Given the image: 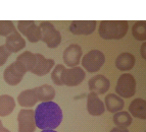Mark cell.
<instances>
[{
  "label": "cell",
  "instance_id": "6da1fadb",
  "mask_svg": "<svg viewBox=\"0 0 146 132\" xmlns=\"http://www.w3.org/2000/svg\"><path fill=\"white\" fill-rule=\"evenodd\" d=\"M34 114L36 127L41 130H54L62 121V111L60 107L52 101L43 102L38 105Z\"/></svg>",
  "mask_w": 146,
  "mask_h": 132
},
{
  "label": "cell",
  "instance_id": "7a4b0ae2",
  "mask_svg": "<svg viewBox=\"0 0 146 132\" xmlns=\"http://www.w3.org/2000/svg\"><path fill=\"white\" fill-rule=\"evenodd\" d=\"M129 24L126 20H102L98 34L104 40H119L127 35Z\"/></svg>",
  "mask_w": 146,
  "mask_h": 132
},
{
  "label": "cell",
  "instance_id": "3957f363",
  "mask_svg": "<svg viewBox=\"0 0 146 132\" xmlns=\"http://www.w3.org/2000/svg\"><path fill=\"white\" fill-rule=\"evenodd\" d=\"M136 93V80L130 73H124L119 77L115 85V95L121 98H132Z\"/></svg>",
  "mask_w": 146,
  "mask_h": 132
},
{
  "label": "cell",
  "instance_id": "277c9868",
  "mask_svg": "<svg viewBox=\"0 0 146 132\" xmlns=\"http://www.w3.org/2000/svg\"><path fill=\"white\" fill-rule=\"evenodd\" d=\"M81 62L88 72H97L105 63V55L99 50H91L83 56Z\"/></svg>",
  "mask_w": 146,
  "mask_h": 132
},
{
  "label": "cell",
  "instance_id": "5b68a950",
  "mask_svg": "<svg viewBox=\"0 0 146 132\" xmlns=\"http://www.w3.org/2000/svg\"><path fill=\"white\" fill-rule=\"evenodd\" d=\"M40 29H41L42 41L46 44L49 48H56L58 47L61 43V35L53 24L50 22H42L40 24Z\"/></svg>",
  "mask_w": 146,
  "mask_h": 132
},
{
  "label": "cell",
  "instance_id": "8992f818",
  "mask_svg": "<svg viewBox=\"0 0 146 132\" xmlns=\"http://www.w3.org/2000/svg\"><path fill=\"white\" fill-rule=\"evenodd\" d=\"M17 29L24 36L27 37L28 41L31 43H37L41 41V29L36 22L32 20H21L17 24Z\"/></svg>",
  "mask_w": 146,
  "mask_h": 132
},
{
  "label": "cell",
  "instance_id": "52a82bcc",
  "mask_svg": "<svg viewBox=\"0 0 146 132\" xmlns=\"http://www.w3.org/2000/svg\"><path fill=\"white\" fill-rule=\"evenodd\" d=\"M86 73L82 67H71L63 70L61 80L63 85L66 87H77L85 79Z\"/></svg>",
  "mask_w": 146,
  "mask_h": 132
},
{
  "label": "cell",
  "instance_id": "ba28073f",
  "mask_svg": "<svg viewBox=\"0 0 146 132\" xmlns=\"http://www.w3.org/2000/svg\"><path fill=\"white\" fill-rule=\"evenodd\" d=\"M25 74H26V70L15 61V62L11 63L8 67L5 68L4 72H3V77H4L6 83L11 87H15L22 81Z\"/></svg>",
  "mask_w": 146,
  "mask_h": 132
},
{
  "label": "cell",
  "instance_id": "9c48e42d",
  "mask_svg": "<svg viewBox=\"0 0 146 132\" xmlns=\"http://www.w3.org/2000/svg\"><path fill=\"white\" fill-rule=\"evenodd\" d=\"M17 124L19 132H35L36 123H35L34 111L31 109H23L17 115Z\"/></svg>",
  "mask_w": 146,
  "mask_h": 132
},
{
  "label": "cell",
  "instance_id": "30bf717a",
  "mask_svg": "<svg viewBox=\"0 0 146 132\" xmlns=\"http://www.w3.org/2000/svg\"><path fill=\"white\" fill-rule=\"evenodd\" d=\"M83 55V51L81 46L77 44H72L68 47H66V50L63 51V61L68 67H76L81 62Z\"/></svg>",
  "mask_w": 146,
  "mask_h": 132
},
{
  "label": "cell",
  "instance_id": "8fae6325",
  "mask_svg": "<svg viewBox=\"0 0 146 132\" xmlns=\"http://www.w3.org/2000/svg\"><path fill=\"white\" fill-rule=\"evenodd\" d=\"M97 22L95 20H75L70 26L72 34L77 36H89L95 31Z\"/></svg>",
  "mask_w": 146,
  "mask_h": 132
},
{
  "label": "cell",
  "instance_id": "7c38bea8",
  "mask_svg": "<svg viewBox=\"0 0 146 132\" xmlns=\"http://www.w3.org/2000/svg\"><path fill=\"white\" fill-rule=\"evenodd\" d=\"M88 87L90 91L97 95H104L110 87V81L106 76L102 74L94 75L88 81Z\"/></svg>",
  "mask_w": 146,
  "mask_h": 132
},
{
  "label": "cell",
  "instance_id": "4fadbf2b",
  "mask_svg": "<svg viewBox=\"0 0 146 132\" xmlns=\"http://www.w3.org/2000/svg\"><path fill=\"white\" fill-rule=\"evenodd\" d=\"M35 55H36V65L31 72L37 76H44L48 74L50 70L54 67V64H55L54 60L45 58L41 54H35Z\"/></svg>",
  "mask_w": 146,
  "mask_h": 132
},
{
  "label": "cell",
  "instance_id": "5bb4252c",
  "mask_svg": "<svg viewBox=\"0 0 146 132\" xmlns=\"http://www.w3.org/2000/svg\"><path fill=\"white\" fill-rule=\"evenodd\" d=\"M87 110L91 116H100L105 111L104 103L93 91H90L87 96Z\"/></svg>",
  "mask_w": 146,
  "mask_h": 132
},
{
  "label": "cell",
  "instance_id": "9a60e30c",
  "mask_svg": "<svg viewBox=\"0 0 146 132\" xmlns=\"http://www.w3.org/2000/svg\"><path fill=\"white\" fill-rule=\"evenodd\" d=\"M5 47L9 51V53H17L19 51H22L26 47V41L22 37V35L15 30L12 34L6 37L5 41Z\"/></svg>",
  "mask_w": 146,
  "mask_h": 132
},
{
  "label": "cell",
  "instance_id": "2e32d148",
  "mask_svg": "<svg viewBox=\"0 0 146 132\" xmlns=\"http://www.w3.org/2000/svg\"><path fill=\"white\" fill-rule=\"evenodd\" d=\"M136 59L135 56L129 52H124L119 54L115 59V67L121 71H129L134 67Z\"/></svg>",
  "mask_w": 146,
  "mask_h": 132
},
{
  "label": "cell",
  "instance_id": "e0dca14e",
  "mask_svg": "<svg viewBox=\"0 0 146 132\" xmlns=\"http://www.w3.org/2000/svg\"><path fill=\"white\" fill-rule=\"evenodd\" d=\"M104 106L108 112L117 113L122 111L125 107V102L121 97L115 94H108L104 99Z\"/></svg>",
  "mask_w": 146,
  "mask_h": 132
},
{
  "label": "cell",
  "instance_id": "ac0fdd59",
  "mask_svg": "<svg viewBox=\"0 0 146 132\" xmlns=\"http://www.w3.org/2000/svg\"><path fill=\"white\" fill-rule=\"evenodd\" d=\"M129 114L138 119H146V102L143 99H135L129 106Z\"/></svg>",
  "mask_w": 146,
  "mask_h": 132
},
{
  "label": "cell",
  "instance_id": "d6986e66",
  "mask_svg": "<svg viewBox=\"0 0 146 132\" xmlns=\"http://www.w3.org/2000/svg\"><path fill=\"white\" fill-rule=\"evenodd\" d=\"M37 102H38V98H37L35 89H26L22 91L17 97V103L24 108H32L36 105Z\"/></svg>",
  "mask_w": 146,
  "mask_h": 132
},
{
  "label": "cell",
  "instance_id": "ffe728a7",
  "mask_svg": "<svg viewBox=\"0 0 146 132\" xmlns=\"http://www.w3.org/2000/svg\"><path fill=\"white\" fill-rule=\"evenodd\" d=\"M15 61L26 70V72L32 71L36 65V55L30 51H25L20 56H17Z\"/></svg>",
  "mask_w": 146,
  "mask_h": 132
},
{
  "label": "cell",
  "instance_id": "44dd1931",
  "mask_svg": "<svg viewBox=\"0 0 146 132\" xmlns=\"http://www.w3.org/2000/svg\"><path fill=\"white\" fill-rule=\"evenodd\" d=\"M15 108V101L9 95H1L0 96V116L6 117L12 113Z\"/></svg>",
  "mask_w": 146,
  "mask_h": 132
},
{
  "label": "cell",
  "instance_id": "7402d4cb",
  "mask_svg": "<svg viewBox=\"0 0 146 132\" xmlns=\"http://www.w3.org/2000/svg\"><path fill=\"white\" fill-rule=\"evenodd\" d=\"M35 91H36L38 101H40L41 103L52 101L55 97V89L49 84H43L41 87H35Z\"/></svg>",
  "mask_w": 146,
  "mask_h": 132
},
{
  "label": "cell",
  "instance_id": "603a6c76",
  "mask_svg": "<svg viewBox=\"0 0 146 132\" xmlns=\"http://www.w3.org/2000/svg\"><path fill=\"white\" fill-rule=\"evenodd\" d=\"M112 120H113V123L115 124L117 127L124 128L129 127L133 122L132 116L129 114V112H126V111H119V112L115 113V115L112 117Z\"/></svg>",
  "mask_w": 146,
  "mask_h": 132
},
{
  "label": "cell",
  "instance_id": "cb8c5ba5",
  "mask_svg": "<svg viewBox=\"0 0 146 132\" xmlns=\"http://www.w3.org/2000/svg\"><path fill=\"white\" fill-rule=\"evenodd\" d=\"M132 35L138 41H145L146 40V22L139 20L136 22L132 28Z\"/></svg>",
  "mask_w": 146,
  "mask_h": 132
},
{
  "label": "cell",
  "instance_id": "d4e9b609",
  "mask_svg": "<svg viewBox=\"0 0 146 132\" xmlns=\"http://www.w3.org/2000/svg\"><path fill=\"white\" fill-rule=\"evenodd\" d=\"M66 69L64 67V65L62 64H57L55 67L53 68L51 72V79L52 81L56 84V85H58V87H61L63 85L62 83V80H61V76H62V73H63V70Z\"/></svg>",
  "mask_w": 146,
  "mask_h": 132
},
{
  "label": "cell",
  "instance_id": "484cf974",
  "mask_svg": "<svg viewBox=\"0 0 146 132\" xmlns=\"http://www.w3.org/2000/svg\"><path fill=\"white\" fill-rule=\"evenodd\" d=\"M15 31L13 22L10 20H0V36L8 37Z\"/></svg>",
  "mask_w": 146,
  "mask_h": 132
},
{
  "label": "cell",
  "instance_id": "4316f807",
  "mask_svg": "<svg viewBox=\"0 0 146 132\" xmlns=\"http://www.w3.org/2000/svg\"><path fill=\"white\" fill-rule=\"evenodd\" d=\"M10 53L9 51L6 49L4 45L0 46V66H2L3 64H5V62L7 61L8 57H9Z\"/></svg>",
  "mask_w": 146,
  "mask_h": 132
},
{
  "label": "cell",
  "instance_id": "83f0119b",
  "mask_svg": "<svg viewBox=\"0 0 146 132\" xmlns=\"http://www.w3.org/2000/svg\"><path fill=\"white\" fill-rule=\"evenodd\" d=\"M110 132H130L127 128L124 127H115L110 130Z\"/></svg>",
  "mask_w": 146,
  "mask_h": 132
},
{
  "label": "cell",
  "instance_id": "f1b7e54d",
  "mask_svg": "<svg viewBox=\"0 0 146 132\" xmlns=\"http://www.w3.org/2000/svg\"><path fill=\"white\" fill-rule=\"evenodd\" d=\"M145 47H146V44L145 43H143L142 44V46H141V49H140V52H141V56H142V58L143 59H146V54H145Z\"/></svg>",
  "mask_w": 146,
  "mask_h": 132
},
{
  "label": "cell",
  "instance_id": "f546056e",
  "mask_svg": "<svg viewBox=\"0 0 146 132\" xmlns=\"http://www.w3.org/2000/svg\"><path fill=\"white\" fill-rule=\"evenodd\" d=\"M41 132H57L55 130H52V129H47V130H42Z\"/></svg>",
  "mask_w": 146,
  "mask_h": 132
},
{
  "label": "cell",
  "instance_id": "4dcf8cb0",
  "mask_svg": "<svg viewBox=\"0 0 146 132\" xmlns=\"http://www.w3.org/2000/svg\"><path fill=\"white\" fill-rule=\"evenodd\" d=\"M3 129V123H2V121L0 120V131Z\"/></svg>",
  "mask_w": 146,
  "mask_h": 132
},
{
  "label": "cell",
  "instance_id": "1f68e13d",
  "mask_svg": "<svg viewBox=\"0 0 146 132\" xmlns=\"http://www.w3.org/2000/svg\"><path fill=\"white\" fill-rule=\"evenodd\" d=\"M0 132H10V131H9V130H8V129H6V128L3 127V129L1 130V131H0Z\"/></svg>",
  "mask_w": 146,
  "mask_h": 132
}]
</instances>
